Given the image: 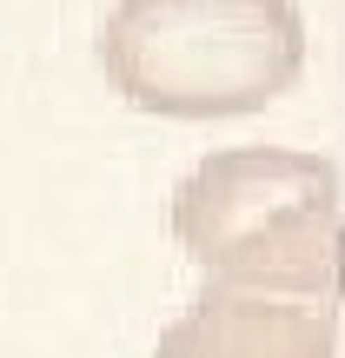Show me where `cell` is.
<instances>
[{"mask_svg":"<svg viewBox=\"0 0 345 358\" xmlns=\"http://www.w3.org/2000/svg\"><path fill=\"white\" fill-rule=\"evenodd\" d=\"M173 245L206 285L272 299H345V179L299 146H219L173 186Z\"/></svg>","mask_w":345,"mask_h":358,"instance_id":"cell-1","label":"cell"},{"mask_svg":"<svg viewBox=\"0 0 345 358\" xmlns=\"http://www.w3.org/2000/svg\"><path fill=\"white\" fill-rule=\"evenodd\" d=\"M100 73L133 113L192 127L246 120L299 87L306 20L293 0H113Z\"/></svg>","mask_w":345,"mask_h":358,"instance_id":"cell-2","label":"cell"},{"mask_svg":"<svg viewBox=\"0 0 345 358\" xmlns=\"http://www.w3.org/2000/svg\"><path fill=\"white\" fill-rule=\"evenodd\" d=\"M153 358H339V312L312 299L206 285L160 332Z\"/></svg>","mask_w":345,"mask_h":358,"instance_id":"cell-3","label":"cell"}]
</instances>
